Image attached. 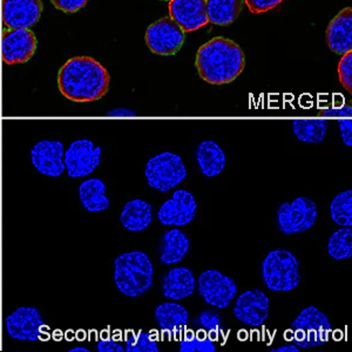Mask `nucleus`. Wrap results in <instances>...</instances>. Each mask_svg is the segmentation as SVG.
Instances as JSON below:
<instances>
[{
  "mask_svg": "<svg viewBox=\"0 0 352 352\" xmlns=\"http://www.w3.org/2000/svg\"><path fill=\"white\" fill-rule=\"evenodd\" d=\"M197 323L202 330L208 332L209 335L219 337L223 332L222 318L217 311L204 310L197 317Z\"/></svg>",
  "mask_w": 352,
  "mask_h": 352,
  "instance_id": "obj_31",
  "label": "nucleus"
},
{
  "mask_svg": "<svg viewBox=\"0 0 352 352\" xmlns=\"http://www.w3.org/2000/svg\"><path fill=\"white\" fill-rule=\"evenodd\" d=\"M124 350L127 352H159L160 348L149 332H132L126 340Z\"/></svg>",
  "mask_w": 352,
  "mask_h": 352,
  "instance_id": "obj_30",
  "label": "nucleus"
},
{
  "mask_svg": "<svg viewBox=\"0 0 352 352\" xmlns=\"http://www.w3.org/2000/svg\"><path fill=\"white\" fill-rule=\"evenodd\" d=\"M109 116H135V113L129 109H114L109 113Z\"/></svg>",
  "mask_w": 352,
  "mask_h": 352,
  "instance_id": "obj_39",
  "label": "nucleus"
},
{
  "mask_svg": "<svg viewBox=\"0 0 352 352\" xmlns=\"http://www.w3.org/2000/svg\"><path fill=\"white\" fill-rule=\"evenodd\" d=\"M327 44L332 52L343 56L352 50L351 8L342 10L327 28Z\"/></svg>",
  "mask_w": 352,
  "mask_h": 352,
  "instance_id": "obj_18",
  "label": "nucleus"
},
{
  "mask_svg": "<svg viewBox=\"0 0 352 352\" xmlns=\"http://www.w3.org/2000/svg\"><path fill=\"white\" fill-rule=\"evenodd\" d=\"M318 209L308 197H296L292 202H285L277 209L278 229L285 235H295L308 232L316 223Z\"/></svg>",
  "mask_w": 352,
  "mask_h": 352,
  "instance_id": "obj_7",
  "label": "nucleus"
},
{
  "mask_svg": "<svg viewBox=\"0 0 352 352\" xmlns=\"http://www.w3.org/2000/svg\"><path fill=\"white\" fill-rule=\"evenodd\" d=\"M243 3V0H206L209 23L219 26L232 24L242 12Z\"/></svg>",
  "mask_w": 352,
  "mask_h": 352,
  "instance_id": "obj_25",
  "label": "nucleus"
},
{
  "mask_svg": "<svg viewBox=\"0 0 352 352\" xmlns=\"http://www.w3.org/2000/svg\"><path fill=\"white\" fill-rule=\"evenodd\" d=\"M290 329V340L300 349H314L324 345L328 343L332 331L329 317L314 305L303 309L292 320Z\"/></svg>",
  "mask_w": 352,
  "mask_h": 352,
  "instance_id": "obj_5",
  "label": "nucleus"
},
{
  "mask_svg": "<svg viewBox=\"0 0 352 352\" xmlns=\"http://www.w3.org/2000/svg\"><path fill=\"white\" fill-rule=\"evenodd\" d=\"M320 116L324 118H336V119H342V118H351L352 109L351 106H342L340 109H329L322 111Z\"/></svg>",
  "mask_w": 352,
  "mask_h": 352,
  "instance_id": "obj_37",
  "label": "nucleus"
},
{
  "mask_svg": "<svg viewBox=\"0 0 352 352\" xmlns=\"http://www.w3.org/2000/svg\"><path fill=\"white\" fill-rule=\"evenodd\" d=\"M154 267L144 252H124L114 261V282L118 290L127 297H139L152 288Z\"/></svg>",
  "mask_w": 352,
  "mask_h": 352,
  "instance_id": "obj_3",
  "label": "nucleus"
},
{
  "mask_svg": "<svg viewBox=\"0 0 352 352\" xmlns=\"http://www.w3.org/2000/svg\"><path fill=\"white\" fill-rule=\"evenodd\" d=\"M149 187L157 192H168L187 177V169L181 156L175 153L164 152L153 156L144 169Z\"/></svg>",
  "mask_w": 352,
  "mask_h": 352,
  "instance_id": "obj_6",
  "label": "nucleus"
},
{
  "mask_svg": "<svg viewBox=\"0 0 352 352\" xmlns=\"http://www.w3.org/2000/svg\"><path fill=\"white\" fill-rule=\"evenodd\" d=\"M80 202L87 212H101L109 208V200L106 194V184L100 179H87L79 187Z\"/></svg>",
  "mask_w": 352,
  "mask_h": 352,
  "instance_id": "obj_24",
  "label": "nucleus"
},
{
  "mask_svg": "<svg viewBox=\"0 0 352 352\" xmlns=\"http://www.w3.org/2000/svg\"><path fill=\"white\" fill-rule=\"evenodd\" d=\"M168 11L184 33L197 31L209 23L206 0H170Z\"/></svg>",
  "mask_w": 352,
  "mask_h": 352,
  "instance_id": "obj_17",
  "label": "nucleus"
},
{
  "mask_svg": "<svg viewBox=\"0 0 352 352\" xmlns=\"http://www.w3.org/2000/svg\"><path fill=\"white\" fill-rule=\"evenodd\" d=\"M5 329L13 340L36 342L44 335L46 324L38 309L21 307L6 316Z\"/></svg>",
  "mask_w": 352,
  "mask_h": 352,
  "instance_id": "obj_12",
  "label": "nucleus"
},
{
  "mask_svg": "<svg viewBox=\"0 0 352 352\" xmlns=\"http://www.w3.org/2000/svg\"><path fill=\"white\" fill-rule=\"evenodd\" d=\"M300 349L294 343H289V344L280 345L278 348L272 349V352H300Z\"/></svg>",
  "mask_w": 352,
  "mask_h": 352,
  "instance_id": "obj_38",
  "label": "nucleus"
},
{
  "mask_svg": "<svg viewBox=\"0 0 352 352\" xmlns=\"http://www.w3.org/2000/svg\"><path fill=\"white\" fill-rule=\"evenodd\" d=\"M217 345L209 335L188 332L180 342V352H215Z\"/></svg>",
  "mask_w": 352,
  "mask_h": 352,
  "instance_id": "obj_29",
  "label": "nucleus"
},
{
  "mask_svg": "<svg viewBox=\"0 0 352 352\" xmlns=\"http://www.w3.org/2000/svg\"><path fill=\"white\" fill-rule=\"evenodd\" d=\"M232 314L241 323L252 328H258L268 320V296L260 289L244 292L237 297Z\"/></svg>",
  "mask_w": 352,
  "mask_h": 352,
  "instance_id": "obj_15",
  "label": "nucleus"
},
{
  "mask_svg": "<svg viewBox=\"0 0 352 352\" xmlns=\"http://www.w3.org/2000/svg\"><path fill=\"white\" fill-rule=\"evenodd\" d=\"M41 0H3L1 23L6 28H31L41 21Z\"/></svg>",
  "mask_w": 352,
  "mask_h": 352,
  "instance_id": "obj_14",
  "label": "nucleus"
},
{
  "mask_svg": "<svg viewBox=\"0 0 352 352\" xmlns=\"http://www.w3.org/2000/svg\"><path fill=\"white\" fill-rule=\"evenodd\" d=\"M338 129H340L342 140L345 146H352V121L351 118H342L338 119Z\"/></svg>",
  "mask_w": 352,
  "mask_h": 352,
  "instance_id": "obj_35",
  "label": "nucleus"
},
{
  "mask_svg": "<svg viewBox=\"0 0 352 352\" xmlns=\"http://www.w3.org/2000/svg\"><path fill=\"white\" fill-rule=\"evenodd\" d=\"M338 76L340 84L348 91L352 92V53L348 52L343 54L338 64Z\"/></svg>",
  "mask_w": 352,
  "mask_h": 352,
  "instance_id": "obj_32",
  "label": "nucleus"
},
{
  "mask_svg": "<svg viewBox=\"0 0 352 352\" xmlns=\"http://www.w3.org/2000/svg\"><path fill=\"white\" fill-rule=\"evenodd\" d=\"M190 249V241L180 229H169L161 239L160 261L166 265L180 263Z\"/></svg>",
  "mask_w": 352,
  "mask_h": 352,
  "instance_id": "obj_22",
  "label": "nucleus"
},
{
  "mask_svg": "<svg viewBox=\"0 0 352 352\" xmlns=\"http://www.w3.org/2000/svg\"><path fill=\"white\" fill-rule=\"evenodd\" d=\"M96 349L99 352H124V345L116 342V340H111V338H106V340H101L98 342Z\"/></svg>",
  "mask_w": 352,
  "mask_h": 352,
  "instance_id": "obj_36",
  "label": "nucleus"
},
{
  "mask_svg": "<svg viewBox=\"0 0 352 352\" xmlns=\"http://www.w3.org/2000/svg\"><path fill=\"white\" fill-rule=\"evenodd\" d=\"M330 217L331 220L340 227L352 226V190L337 194L330 204Z\"/></svg>",
  "mask_w": 352,
  "mask_h": 352,
  "instance_id": "obj_28",
  "label": "nucleus"
},
{
  "mask_svg": "<svg viewBox=\"0 0 352 352\" xmlns=\"http://www.w3.org/2000/svg\"><path fill=\"white\" fill-rule=\"evenodd\" d=\"M153 207L148 202L134 199L124 204L120 214V223L129 232H144L153 223Z\"/></svg>",
  "mask_w": 352,
  "mask_h": 352,
  "instance_id": "obj_21",
  "label": "nucleus"
},
{
  "mask_svg": "<svg viewBox=\"0 0 352 352\" xmlns=\"http://www.w3.org/2000/svg\"><path fill=\"white\" fill-rule=\"evenodd\" d=\"M38 47L34 33L28 28H3L1 31V60L8 66L25 64L32 59Z\"/></svg>",
  "mask_w": 352,
  "mask_h": 352,
  "instance_id": "obj_9",
  "label": "nucleus"
},
{
  "mask_svg": "<svg viewBox=\"0 0 352 352\" xmlns=\"http://www.w3.org/2000/svg\"><path fill=\"white\" fill-rule=\"evenodd\" d=\"M3 31V30H1ZM1 31H0V41H1Z\"/></svg>",
  "mask_w": 352,
  "mask_h": 352,
  "instance_id": "obj_41",
  "label": "nucleus"
},
{
  "mask_svg": "<svg viewBox=\"0 0 352 352\" xmlns=\"http://www.w3.org/2000/svg\"><path fill=\"white\" fill-rule=\"evenodd\" d=\"M329 124L323 119H295L292 132L305 144H320L328 133Z\"/></svg>",
  "mask_w": 352,
  "mask_h": 352,
  "instance_id": "obj_26",
  "label": "nucleus"
},
{
  "mask_svg": "<svg viewBox=\"0 0 352 352\" xmlns=\"http://www.w3.org/2000/svg\"><path fill=\"white\" fill-rule=\"evenodd\" d=\"M197 161L204 176L215 177L226 168L227 157L215 141L204 140L197 146Z\"/></svg>",
  "mask_w": 352,
  "mask_h": 352,
  "instance_id": "obj_23",
  "label": "nucleus"
},
{
  "mask_svg": "<svg viewBox=\"0 0 352 352\" xmlns=\"http://www.w3.org/2000/svg\"><path fill=\"white\" fill-rule=\"evenodd\" d=\"M262 277L270 292H292L300 283V261L285 249L272 250L262 262Z\"/></svg>",
  "mask_w": 352,
  "mask_h": 352,
  "instance_id": "obj_4",
  "label": "nucleus"
},
{
  "mask_svg": "<svg viewBox=\"0 0 352 352\" xmlns=\"http://www.w3.org/2000/svg\"><path fill=\"white\" fill-rule=\"evenodd\" d=\"M162 1H170V0H162Z\"/></svg>",
  "mask_w": 352,
  "mask_h": 352,
  "instance_id": "obj_42",
  "label": "nucleus"
},
{
  "mask_svg": "<svg viewBox=\"0 0 352 352\" xmlns=\"http://www.w3.org/2000/svg\"><path fill=\"white\" fill-rule=\"evenodd\" d=\"M144 39L153 53L169 56L176 54L184 46V32L170 16H164L149 25Z\"/></svg>",
  "mask_w": 352,
  "mask_h": 352,
  "instance_id": "obj_10",
  "label": "nucleus"
},
{
  "mask_svg": "<svg viewBox=\"0 0 352 352\" xmlns=\"http://www.w3.org/2000/svg\"><path fill=\"white\" fill-rule=\"evenodd\" d=\"M197 292L207 305L217 309L228 308L237 295L236 280L215 269L201 274Z\"/></svg>",
  "mask_w": 352,
  "mask_h": 352,
  "instance_id": "obj_8",
  "label": "nucleus"
},
{
  "mask_svg": "<svg viewBox=\"0 0 352 352\" xmlns=\"http://www.w3.org/2000/svg\"><path fill=\"white\" fill-rule=\"evenodd\" d=\"M50 1L56 10L71 14L82 10L89 0H50Z\"/></svg>",
  "mask_w": 352,
  "mask_h": 352,
  "instance_id": "obj_33",
  "label": "nucleus"
},
{
  "mask_svg": "<svg viewBox=\"0 0 352 352\" xmlns=\"http://www.w3.org/2000/svg\"><path fill=\"white\" fill-rule=\"evenodd\" d=\"M65 146L59 140H43L31 149V161L34 168L48 177H59L66 170Z\"/></svg>",
  "mask_w": 352,
  "mask_h": 352,
  "instance_id": "obj_16",
  "label": "nucleus"
},
{
  "mask_svg": "<svg viewBox=\"0 0 352 352\" xmlns=\"http://www.w3.org/2000/svg\"><path fill=\"white\" fill-rule=\"evenodd\" d=\"M109 73L91 56H74L61 66L58 87L73 102H94L104 98L109 89Z\"/></svg>",
  "mask_w": 352,
  "mask_h": 352,
  "instance_id": "obj_1",
  "label": "nucleus"
},
{
  "mask_svg": "<svg viewBox=\"0 0 352 352\" xmlns=\"http://www.w3.org/2000/svg\"><path fill=\"white\" fill-rule=\"evenodd\" d=\"M197 202L192 192L179 189L172 199L166 201L157 212V220L164 226L184 227L190 223L197 215Z\"/></svg>",
  "mask_w": 352,
  "mask_h": 352,
  "instance_id": "obj_13",
  "label": "nucleus"
},
{
  "mask_svg": "<svg viewBox=\"0 0 352 352\" xmlns=\"http://www.w3.org/2000/svg\"><path fill=\"white\" fill-rule=\"evenodd\" d=\"M154 316L161 330L173 336L180 333L189 323L188 310L176 302H164L157 305Z\"/></svg>",
  "mask_w": 352,
  "mask_h": 352,
  "instance_id": "obj_20",
  "label": "nucleus"
},
{
  "mask_svg": "<svg viewBox=\"0 0 352 352\" xmlns=\"http://www.w3.org/2000/svg\"><path fill=\"white\" fill-rule=\"evenodd\" d=\"M69 352H89V350L85 346H74V348L69 349Z\"/></svg>",
  "mask_w": 352,
  "mask_h": 352,
  "instance_id": "obj_40",
  "label": "nucleus"
},
{
  "mask_svg": "<svg viewBox=\"0 0 352 352\" xmlns=\"http://www.w3.org/2000/svg\"><path fill=\"white\" fill-rule=\"evenodd\" d=\"M195 66L199 76L208 84H230L243 72L245 56L235 41L217 36L197 51Z\"/></svg>",
  "mask_w": 352,
  "mask_h": 352,
  "instance_id": "obj_2",
  "label": "nucleus"
},
{
  "mask_svg": "<svg viewBox=\"0 0 352 352\" xmlns=\"http://www.w3.org/2000/svg\"><path fill=\"white\" fill-rule=\"evenodd\" d=\"M328 252L336 261L349 260L352 257L351 227H340L329 237Z\"/></svg>",
  "mask_w": 352,
  "mask_h": 352,
  "instance_id": "obj_27",
  "label": "nucleus"
},
{
  "mask_svg": "<svg viewBox=\"0 0 352 352\" xmlns=\"http://www.w3.org/2000/svg\"><path fill=\"white\" fill-rule=\"evenodd\" d=\"M102 149L88 139L73 141L65 151L64 162L69 177H86L96 170L101 162Z\"/></svg>",
  "mask_w": 352,
  "mask_h": 352,
  "instance_id": "obj_11",
  "label": "nucleus"
},
{
  "mask_svg": "<svg viewBox=\"0 0 352 352\" xmlns=\"http://www.w3.org/2000/svg\"><path fill=\"white\" fill-rule=\"evenodd\" d=\"M197 280L192 270L186 267L169 269L162 278V292L167 300H182L192 296Z\"/></svg>",
  "mask_w": 352,
  "mask_h": 352,
  "instance_id": "obj_19",
  "label": "nucleus"
},
{
  "mask_svg": "<svg viewBox=\"0 0 352 352\" xmlns=\"http://www.w3.org/2000/svg\"><path fill=\"white\" fill-rule=\"evenodd\" d=\"M249 11L252 13L268 12L282 4L283 0H243Z\"/></svg>",
  "mask_w": 352,
  "mask_h": 352,
  "instance_id": "obj_34",
  "label": "nucleus"
}]
</instances>
